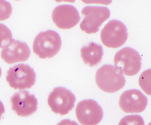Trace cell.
I'll use <instances>...</instances> for the list:
<instances>
[{
  "mask_svg": "<svg viewBox=\"0 0 151 125\" xmlns=\"http://www.w3.org/2000/svg\"><path fill=\"white\" fill-rule=\"evenodd\" d=\"M61 46L60 36L56 32L48 30L39 33L33 42V52L40 58H51L60 50Z\"/></svg>",
  "mask_w": 151,
  "mask_h": 125,
  "instance_id": "obj_1",
  "label": "cell"
},
{
  "mask_svg": "<svg viewBox=\"0 0 151 125\" xmlns=\"http://www.w3.org/2000/svg\"><path fill=\"white\" fill-rule=\"evenodd\" d=\"M96 82L101 90L107 93H113L124 87L126 79L113 66L104 65L97 70Z\"/></svg>",
  "mask_w": 151,
  "mask_h": 125,
  "instance_id": "obj_2",
  "label": "cell"
},
{
  "mask_svg": "<svg viewBox=\"0 0 151 125\" xmlns=\"http://www.w3.org/2000/svg\"><path fill=\"white\" fill-rule=\"evenodd\" d=\"M114 67L122 75H136L141 68V57L134 49L125 47L119 50L114 58Z\"/></svg>",
  "mask_w": 151,
  "mask_h": 125,
  "instance_id": "obj_3",
  "label": "cell"
},
{
  "mask_svg": "<svg viewBox=\"0 0 151 125\" xmlns=\"http://www.w3.org/2000/svg\"><path fill=\"white\" fill-rule=\"evenodd\" d=\"M81 14L84 18L80 28L85 33L90 34L99 31L102 23L110 17V12L107 7L87 6L82 9Z\"/></svg>",
  "mask_w": 151,
  "mask_h": 125,
  "instance_id": "obj_4",
  "label": "cell"
},
{
  "mask_svg": "<svg viewBox=\"0 0 151 125\" xmlns=\"http://www.w3.org/2000/svg\"><path fill=\"white\" fill-rule=\"evenodd\" d=\"M35 73L29 65L18 64L9 69L6 77L10 87L14 89L31 88L35 83Z\"/></svg>",
  "mask_w": 151,
  "mask_h": 125,
  "instance_id": "obj_5",
  "label": "cell"
},
{
  "mask_svg": "<svg viewBox=\"0 0 151 125\" xmlns=\"http://www.w3.org/2000/svg\"><path fill=\"white\" fill-rule=\"evenodd\" d=\"M127 29L125 25L117 20H111L101 31L100 37L103 44L111 48L122 46L127 39Z\"/></svg>",
  "mask_w": 151,
  "mask_h": 125,
  "instance_id": "obj_6",
  "label": "cell"
},
{
  "mask_svg": "<svg viewBox=\"0 0 151 125\" xmlns=\"http://www.w3.org/2000/svg\"><path fill=\"white\" fill-rule=\"evenodd\" d=\"M47 102L54 113L65 115L74 107L76 97L68 89L63 87H57L50 93Z\"/></svg>",
  "mask_w": 151,
  "mask_h": 125,
  "instance_id": "obj_7",
  "label": "cell"
},
{
  "mask_svg": "<svg viewBox=\"0 0 151 125\" xmlns=\"http://www.w3.org/2000/svg\"><path fill=\"white\" fill-rule=\"evenodd\" d=\"M76 114L78 121L82 125H97L101 120L103 112L97 102L86 99L77 104Z\"/></svg>",
  "mask_w": 151,
  "mask_h": 125,
  "instance_id": "obj_8",
  "label": "cell"
},
{
  "mask_svg": "<svg viewBox=\"0 0 151 125\" xmlns=\"http://www.w3.org/2000/svg\"><path fill=\"white\" fill-rule=\"evenodd\" d=\"M52 19L55 25L62 29H70L80 21L77 9L73 5L63 4L56 6L52 13Z\"/></svg>",
  "mask_w": 151,
  "mask_h": 125,
  "instance_id": "obj_9",
  "label": "cell"
},
{
  "mask_svg": "<svg viewBox=\"0 0 151 125\" xmlns=\"http://www.w3.org/2000/svg\"><path fill=\"white\" fill-rule=\"evenodd\" d=\"M12 109L18 116L27 117L37 110L38 102L34 94L28 91L21 90L11 97Z\"/></svg>",
  "mask_w": 151,
  "mask_h": 125,
  "instance_id": "obj_10",
  "label": "cell"
},
{
  "mask_svg": "<svg viewBox=\"0 0 151 125\" xmlns=\"http://www.w3.org/2000/svg\"><path fill=\"white\" fill-rule=\"evenodd\" d=\"M119 103L125 113H140L146 107L147 99L139 90L130 89L121 94Z\"/></svg>",
  "mask_w": 151,
  "mask_h": 125,
  "instance_id": "obj_11",
  "label": "cell"
},
{
  "mask_svg": "<svg viewBox=\"0 0 151 125\" xmlns=\"http://www.w3.org/2000/svg\"><path fill=\"white\" fill-rule=\"evenodd\" d=\"M30 49L25 42L13 39L11 43L2 49L1 58L8 64L25 62L29 57Z\"/></svg>",
  "mask_w": 151,
  "mask_h": 125,
  "instance_id": "obj_12",
  "label": "cell"
},
{
  "mask_svg": "<svg viewBox=\"0 0 151 125\" xmlns=\"http://www.w3.org/2000/svg\"><path fill=\"white\" fill-rule=\"evenodd\" d=\"M81 58L85 64L90 66L97 65L101 60L103 52L102 46L94 42H90L80 50Z\"/></svg>",
  "mask_w": 151,
  "mask_h": 125,
  "instance_id": "obj_13",
  "label": "cell"
},
{
  "mask_svg": "<svg viewBox=\"0 0 151 125\" xmlns=\"http://www.w3.org/2000/svg\"><path fill=\"white\" fill-rule=\"evenodd\" d=\"M12 35L9 28L2 23H0V48L8 46L12 42Z\"/></svg>",
  "mask_w": 151,
  "mask_h": 125,
  "instance_id": "obj_14",
  "label": "cell"
},
{
  "mask_svg": "<svg viewBox=\"0 0 151 125\" xmlns=\"http://www.w3.org/2000/svg\"><path fill=\"white\" fill-rule=\"evenodd\" d=\"M119 125H145L143 118L137 114L126 116L120 121Z\"/></svg>",
  "mask_w": 151,
  "mask_h": 125,
  "instance_id": "obj_15",
  "label": "cell"
},
{
  "mask_svg": "<svg viewBox=\"0 0 151 125\" xmlns=\"http://www.w3.org/2000/svg\"><path fill=\"white\" fill-rule=\"evenodd\" d=\"M12 13V6L9 2L0 0V21H4L9 18Z\"/></svg>",
  "mask_w": 151,
  "mask_h": 125,
  "instance_id": "obj_16",
  "label": "cell"
},
{
  "mask_svg": "<svg viewBox=\"0 0 151 125\" xmlns=\"http://www.w3.org/2000/svg\"><path fill=\"white\" fill-rule=\"evenodd\" d=\"M57 125H78L76 121L69 119H64L60 121Z\"/></svg>",
  "mask_w": 151,
  "mask_h": 125,
  "instance_id": "obj_17",
  "label": "cell"
},
{
  "mask_svg": "<svg viewBox=\"0 0 151 125\" xmlns=\"http://www.w3.org/2000/svg\"><path fill=\"white\" fill-rule=\"evenodd\" d=\"M5 112V109H4V104H2V103L0 101V120H1V117L2 115V114Z\"/></svg>",
  "mask_w": 151,
  "mask_h": 125,
  "instance_id": "obj_18",
  "label": "cell"
},
{
  "mask_svg": "<svg viewBox=\"0 0 151 125\" xmlns=\"http://www.w3.org/2000/svg\"><path fill=\"white\" fill-rule=\"evenodd\" d=\"M1 69L0 68V77H1Z\"/></svg>",
  "mask_w": 151,
  "mask_h": 125,
  "instance_id": "obj_19",
  "label": "cell"
}]
</instances>
